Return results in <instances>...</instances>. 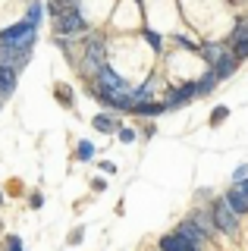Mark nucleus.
Segmentation results:
<instances>
[{
    "label": "nucleus",
    "instance_id": "nucleus-15",
    "mask_svg": "<svg viewBox=\"0 0 248 251\" xmlns=\"http://www.w3.org/2000/svg\"><path fill=\"white\" fill-rule=\"evenodd\" d=\"M232 57H236V60H245L248 57V38H239V41H232Z\"/></svg>",
    "mask_w": 248,
    "mask_h": 251
},
{
    "label": "nucleus",
    "instance_id": "nucleus-24",
    "mask_svg": "<svg viewBox=\"0 0 248 251\" xmlns=\"http://www.w3.org/2000/svg\"><path fill=\"white\" fill-rule=\"evenodd\" d=\"M232 179H236V182H242V179H248V167H245V163L236 170V176H232Z\"/></svg>",
    "mask_w": 248,
    "mask_h": 251
},
{
    "label": "nucleus",
    "instance_id": "nucleus-13",
    "mask_svg": "<svg viewBox=\"0 0 248 251\" xmlns=\"http://www.w3.org/2000/svg\"><path fill=\"white\" fill-rule=\"evenodd\" d=\"M91 126H95L98 132H107V135H110V132H116V123H113V116H107V113H98Z\"/></svg>",
    "mask_w": 248,
    "mask_h": 251
},
{
    "label": "nucleus",
    "instance_id": "nucleus-12",
    "mask_svg": "<svg viewBox=\"0 0 248 251\" xmlns=\"http://www.w3.org/2000/svg\"><path fill=\"white\" fill-rule=\"evenodd\" d=\"M192 223H195V226H198V229L204 232V235L214 229V217L207 214V210H195V217H192Z\"/></svg>",
    "mask_w": 248,
    "mask_h": 251
},
{
    "label": "nucleus",
    "instance_id": "nucleus-14",
    "mask_svg": "<svg viewBox=\"0 0 248 251\" xmlns=\"http://www.w3.org/2000/svg\"><path fill=\"white\" fill-rule=\"evenodd\" d=\"M195 88H198V94H211V91L217 88V75H214V73H204V78H201V82H195Z\"/></svg>",
    "mask_w": 248,
    "mask_h": 251
},
{
    "label": "nucleus",
    "instance_id": "nucleus-17",
    "mask_svg": "<svg viewBox=\"0 0 248 251\" xmlns=\"http://www.w3.org/2000/svg\"><path fill=\"white\" fill-rule=\"evenodd\" d=\"M220 47H217V44H207V47H201V57H204L207 63H211V66H214V63H217V57H220Z\"/></svg>",
    "mask_w": 248,
    "mask_h": 251
},
{
    "label": "nucleus",
    "instance_id": "nucleus-11",
    "mask_svg": "<svg viewBox=\"0 0 248 251\" xmlns=\"http://www.w3.org/2000/svg\"><path fill=\"white\" fill-rule=\"evenodd\" d=\"M164 110H167L164 104H154V100H148V104H135L132 113H138V116H160Z\"/></svg>",
    "mask_w": 248,
    "mask_h": 251
},
{
    "label": "nucleus",
    "instance_id": "nucleus-25",
    "mask_svg": "<svg viewBox=\"0 0 248 251\" xmlns=\"http://www.w3.org/2000/svg\"><path fill=\"white\" fill-rule=\"evenodd\" d=\"M120 138H123V141H132L135 132H132V129H120Z\"/></svg>",
    "mask_w": 248,
    "mask_h": 251
},
{
    "label": "nucleus",
    "instance_id": "nucleus-16",
    "mask_svg": "<svg viewBox=\"0 0 248 251\" xmlns=\"http://www.w3.org/2000/svg\"><path fill=\"white\" fill-rule=\"evenodd\" d=\"M160 251H182L179 239H176V232H170V235H164V239H160Z\"/></svg>",
    "mask_w": 248,
    "mask_h": 251
},
{
    "label": "nucleus",
    "instance_id": "nucleus-27",
    "mask_svg": "<svg viewBox=\"0 0 248 251\" xmlns=\"http://www.w3.org/2000/svg\"><path fill=\"white\" fill-rule=\"evenodd\" d=\"M239 185H242V188H245V195H248V179H242V182H239Z\"/></svg>",
    "mask_w": 248,
    "mask_h": 251
},
{
    "label": "nucleus",
    "instance_id": "nucleus-20",
    "mask_svg": "<svg viewBox=\"0 0 248 251\" xmlns=\"http://www.w3.org/2000/svg\"><path fill=\"white\" fill-rule=\"evenodd\" d=\"M28 22H32V25L41 22V3H32V6H28Z\"/></svg>",
    "mask_w": 248,
    "mask_h": 251
},
{
    "label": "nucleus",
    "instance_id": "nucleus-26",
    "mask_svg": "<svg viewBox=\"0 0 248 251\" xmlns=\"http://www.w3.org/2000/svg\"><path fill=\"white\" fill-rule=\"evenodd\" d=\"M60 3H66V6H79V0H60Z\"/></svg>",
    "mask_w": 248,
    "mask_h": 251
},
{
    "label": "nucleus",
    "instance_id": "nucleus-6",
    "mask_svg": "<svg viewBox=\"0 0 248 251\" xmlns=\"http://www.w3.org/2000/svg\"><path fill=\"white\" fill-rule=\"evenodd\" d=\"M211 217H214V229H220V232H226V235H236L239 223H236V214L226 207V201H217L214 210H211Z\"/></svg>",
    "mask_w": 248,
    "mask_h": 251
},
{
    "label": "nucleus",
    "instance_id": "nucleus-23",
    "mask_svg": "<svg viewBox=\"0 0 248 251\" xmlns=\"http://www.w3.org/2000/svg\"><path fill=\"white\" fill-rule=\"evenodd\" d=\"M239 38H248V19H245V22H239L236 31H232V41H239Z\"/></svg>",
    "mask_w": 248,
    "mask_h": 251
},
{
    "label": "nucleus",
    "instance_id": "nucleus-3",
    "mask_svg": "<svg viewBox=\"0 0 248 251\" xmlns=\"http://www.w3.org/2000/svg\"><path fill=\"white\" fill-rule=\"evenodd\" d=\"M82 31H88V22L82 19V13L75 10V6H69V10H63V16L57 19V35L66 38V35H82Z\"/></svg>",
    "mask_w": 248,
    "mask_h": 251
},
{
    "label": "nucleus",
    "instance_id": "nucleus-10",
    "mask_svg": "<svg viewBox=\"0 0 248 251\" xmlns=\"http://www.w3.org/2000/svg\"><path fill=\"white\" fill-rule=\"evenodd\" d=\"M16 91V69L0 66V98H10Z\"/></svg>",
    "mask_w": 248,
    "mask_h": 251
},
{
    "label": "nucleus",
    "instance_id": "nucleus-4",
    "mask_svg": "<svg viewBox=\"0 0 248 251\" xmlns=\"http://www.w3.org/2000/svg\"><path fill=\"white\" fill-rule=\"evenodd\" d=\"M176 239H179L182 251H201L204 248V232H201L192 220H185V223L176 226Z\"/></svg>",
    "mask_w": 248,
    "mask_h": 251
},
{
    "label": "nucleus",
    "instance_id": "nucleus-22",
    "mask_svg": "<svg viewBox=\"0 0 248 251\" xmlns=\"http://www.w3.org/2000/svg\"><path fill=\"white\" fill-rule=\"evenodd\" d=\"M229 116V110L226 107H214V113H211V123H223Z\"/></svg>",
    "mask_w": 248,
    "mask_h": 251
},
{
    "label": "nucleus",
    "instance_id": "nucleus-18",
    "mask_svg": "<svg viewBox=\"0 0 248 251\" xmlns=\"http://www.w3.org/2000/svg\"><path fill=\"white\" fill-rule=\"evenodd\" d=\"M75 157H79V160H91V157H95V145H91V141H79Z\"/></svg>",
    "mask_w": 248,
    "mask_h": 251
},
{
    "label": "nucleus",
    "instance_id": "nucleus-21",
    "mask_svg": "<svg viewBox=\"0 0 248 251\" xmlns=\"http://www.w3.org/2000/svg\"><path fill=\"white\" fill-rule=\"evenodd\" d=\"M145 38H148V44L154 47V50H160V44H164V41H160L157 31H148V28H145Z\"/></svg>",
    "mask_w": 248,
    "mask_h": 251
},
{
    "label": "nucleus",
    "instance_id": "nucleus-1",
    "mask_svg": "<svg viewBox=\"0 0 248 251\" xmlns=\"http://www.w3.org/2000/svg\"><path fill=\"white\" fill-rule=\"evenodd\" d=\"M35 38H38V25H32L28 19H22V22H16V25H10V28L0 31V44L32 47V44H35Z\"/></svg>",
    "mask_w": 248,
    "mask_h": 251
},
{
    "label": "nucleus",
    "instance_id": "nucleus-7",
    "mask_svg": "<svg viewBox=\"0 0 248 251\" xmlns=\"http://www.w3.org/2000/svg\"><path fill=\"white\" fill-rule=\"evenodd\" d=\"M198 94V88H195V82H185V85H179V88H173L167 94V100H164V107L167 110H179V107H185L192 98Z\"/></svg>",
    "mask_w": 248,
    "mask_h": 251
},
{
    "label": "nucleus",
    "instance_id": "nucleus-19",
    "mask_svg": "<svg viewBox=\"0 0 248 251\" xmlns=\"http://www.w3.org/2000/svg\"><path fill=\"white\" fill-rule=\"evenodd\" d=\"M3 248L6 251H22V239H19V235H6V239H3Z\"/></svg>",
    "mask_w": 248,
    "mask_h": 251
},
{
    "label": "nucleus",
    "instance_id": "nucleus-5",
    "mask_svg": "<svg viewBox=\"0 0 248 251\" xmlns=\"http://www.w3.org/2000/svg\"><path fill=\"white\" fill-rule=\"evenodd\" d=\"M32 60V47H19V44H0V66L22 69Z\"/></svg>",
    "mask_w": 248,
    "mask_h": 251
},
{
    "label": "nucleus",
    "instance_id": "nucleus-9",
    "mask_svg": "<svg viewBox=\"0 0 248 251\" xmlns=\"http://www.w3.org/2000/svg\"><path fill=\"white\" fill-rule=\"evenodd\" d=\"M236 69H239V60L232 57L229 50H223L220 57H217V63H214V66H211V73L217 75V82H223V78H229L232 73H236Z\"/></svg>",
    "mask_w": 248,
    "mask_h": 251
},
{
    "label": "nucleus",
    "instance_id": "nucleus-2",
    "mask_svg": "<svg viewBox=\"0 0 248 251\" xmlns=\"http://www.w3.org/2000/svg\"><path fill=\"white\" fill-rule=\"evenodd\" d=\"M95 94H129V85L123 75H116L110 66H100L98 69V85H95Z\"/></svg>",
    "mask_w": 248,
    "mask_h": 251
},
{
    "label": "nucleus",
    "instance_id": "nucleus-8",
    "mask_svg": "<svg viewBox=\"0 0 248 251\" xmlns=\"http://www.w3.org/2000/svg\"><path fill=\"white\" fill-rule=\"evenodd\" d=\"M223 201H226V207H229L236 217H239V214H248V195H245V188L239 185V182L232 185L226 195H223Z\"/></svg>",
    "mask_w": 248,
    "mask_h": 251
},
{
    "label": "nucleus",
    "instance_id": "nucleus-28",
    "mask_svg": "<svg viewBox=\"0 0 248 251\" xmlns=\"http://www.w3.org/2000/svg\"><path fill=\"white\" fill-rule=\"evenodd\" d=\"M0 204H3V192H0Z\"/></svg>",
    "mask_w": 248,
    "mask_h": 251
}]
</instances>
